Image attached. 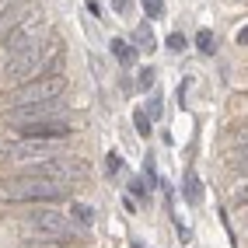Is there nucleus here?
<instances>
[{"instance_id": "6ab92c4d", "label": "nucleus", "mask_w": 248, "mask_h": 248, "mask_svg": "<svg viewBox=\"0 0 248 248\" xmlns=\"http://www.w3.org/2000/svg\"><path fill=\"white\" fill-rule=\"evenodd\" d=\"M88 11L94 14V18H105V14H102V4H98V0H88Z\"/></svg>"}, {"instance_id": "9d476101", "label": "nucleus", "mask_w": 248, "mask_h": 248, "mask_svg": "<svg viewBox=\"0 0 248 248\" xmlns=\"http://www.w3.org/2000/svg\"><path fill=\"white\" fill-rule=\"evenodd\" d=\"M70 217H74V224H77L80 231L94 227V210H91V206H84V203H74V206H70Z\"/></svg>"}, {"instance_id": "412c9836", "label": "nucleus", "mask_w": 248, "mask_h": 248, "mask_svg": "<svg viewBox=\"0 0 248 248\" xmlns=\"http://www.w3.org/2000/svg\"><path fill=\"white\" fill-rule=\"evenodd\" d=\"M238 46H248V25H245V28L238 31Z\"/></svg>"}, {"instance_id": "f03ea898", "label": "nucleus", "mask_w": 248, "mask_h": 248, "mask_svg": "<svg viewBox=\"0 0 248 248\" xmlns=\"http://www.w3.org/2000/svg\"><path fill=\"white\" fill-rule=\"evenodd\" d=\"M4 192L14 203H35V206L39 203H63L70 196L67 186H60V182L46 178V175H31V171H21L18 178L4 182Z\"/></svg>"}, {"instance_id": "6e6552de", "label": "nucleus", "mask_w": 248, "mask_h": 248, "mask_svg": "<svg viewBox=\"0 0 248 248\" xmlns=\"http://www.w3.org/2000/svg\"><path fill=\"white\" fill-rule=\"evenodd\" d=\"M21 137H42V140H67L74 126L67 115H53V119H35V123H18Z\"/></svg>"}, {"instance_id": "dca6fc26", "label": "nucleus", "mask_w": 248, "mask_h": 248, "mask_svg": "<svg viewBox=\"0 0 248 248\" xmlns=\"http://www.w3.org/2000/svg\"><path fill=\"white\" fill-rule=\"evenodd\" d=\"M168 49H171V53H182V49H186V35H182V31H171V35H168Z\"/></svg>"}, {"instance_id": "7ed1b4c3", "label": "nucleus", "mask_w": 248, "mask_h": 248, "mask_svg": "<svg viewBox=\"0 0 248 248\" xmlns=\"http://www.w3.org/2000/svg\"><path fill=\"white\" fill-rule=\"evenodd\" d=\"M63 154V140H42V137H14L7 143H0V161L7 164H21V168H31V164H42L49 157Z\"/></svg>"}, {"instance_id": "f257e3e1", "label": "nucleus", "mask_w": 248, "mask_h": 248, "mask_svg": "<svg viewBox=\"0 0 248 248\" xmlns=\"http://www.w3.org/2000/svg\"><path fill=\"white\" fill-rule=\"evenodd\" d=\"M56 60H60V46L56 39H42L35 46H28L21 49V53H11V60L4 63V80L7 84H28V80H35L42 74H49L56 67Z\"/></svg>"}, {"instance_id": "20e7f679", "label": "nucleus", "mask_w": 248, "mask_h": 248, "mask_svg": "<svg viewBox=\"0 0 248 248\" xmlns=\"http://www.w3.org/2000/svg\"><path fill=\"white\" fill-rule=\"evenodd\" d=\"M42 39H49V21H46V14H42V11H25V14H18V18L7 25L0 46H4L7 53H21V49L35 46V42H42Z\"/></svg>"}, {"instance_id": "9b49d317", "label": "nucleus", "mask_w": 248, "mask_h": 248, "mask_svg": "<svg viewBox=\"0 0 248 248\" xmlns=\"http://www.w3.org/2000/svg\"><path fill=\"white\" fill-rule=\"evenodd\" d=\"M133 46H137V49H154V46H157V42H154V31L147 28V25H140V28L133 31Z\"/></svg>"}, {"instance_id": "ddd939ff", "label": "nucleus", "mask_w": 248, "mask_h": 248, "mask_svg": "<svg viewBox=\"0 0 248 248\" xmlns=\"http://www.w3.org/2000/svg\"><path fill=\"white\" fill-rule=\"evenodd\" d=\"M196 49H200V53H206V56L217 49V46H213V31H210V28H203L200 35H196Z\"/></svg>"}, {"instance_id": "a211bd4d", "label": "nucleus", "mask_w": 248, "mask_h": 248, "mask_svg": "<svg viewBox=\"0 0 248 248\" xmlns=\"http://www.w3.org/2000/svg\"><path fill=\"white\" fill-rule=\"evenodd\" d=\"M147 115H151V119H157V115H161V98H157V94H151V102H147Z\"/></svg>"}, {"instance_id": "f8f14e48", "label": "nucleus", "mask_w": 248, "mask_h": 248, "mask_svg": "<svg viewBox=\"0 0 248 248\" xmlns=\"http://www.w3.org/2000/svg\"><path fill=\"white\" fill-rule=\"evenodd\" d=\"M151 123H154V119L147 115V108H137V112H133V126H137L140 137H151Z\"/></svg>"}, {"instance_id": "0eeeda50", "label": "nucleus", "mask_w": 248, "mask_h": 248, "mask_svg": "<svg viewBox=\"0 0 248 248\" xmlns=\"http://www.w3.org/2000/svg\"><path fill=\"white\" fill-rule=\"evenodd\" d=\"M67 98H46V102H25L11 105V123H35V119H53V115H67Z\"/></svg>"}, {"instance_id": "2eb2a0df", "label": "nucleus", "mask_w": 248, "mask_h": 248, "mask_svg": "<svg viewBox=\"0 0 248 248\" xmlns=\"http://www.w3.org/2000/svg\"><path fill=\"white\" fill-rule=\"evenodd\" d=\"M143 11L151 14V18H161L164 14V0H143Z\"/></svg>"}, {"instance_id": "4468645a", "label": "nucleus", "mask_w": 248, "mask_h": 248, "mask_svg": "<svg viewBox=\"0 0 248 248\" xmlns=\"http://www.w3.org/2000/svg\"><path fill=\"white\" fill-rule=\"evenodd\" d=\"M186 200H189V203H200V182H196L192 171H189V178H186Z\"/></svg>"}, {"instance_id": "1a4fd4ad", "label": "nucleus", "mask_w": 248, "mask_h": 248, "mask_svg": "<svg viewBox=\"0 0 248 248\" xmlns=\"http://www.w3.org/2000/svg\"><path fill=\"white\" fill-rule=\"evenodd\" d=\"M112 56L119 60L123 67H133V63H137V46H129L123 39H112Z\"/></svg>"}, {"instance_id": "39448f33", "label": "nucleus", "mask_w": 248, "mask_h": 248, "mask_svg": "<svg viewBox=\"0 0 248 248\" xmlns=\"http://www.w3.org/2000/svg\"><path fill=\"white\" fill-rule=\"evenodd\" d=\"M28 227H31V234H39L42 241H77L80 234V227L74 224L70 213H63V210H49V206H39V210H31L28 213Z\"/></svg>"}, {"instance_id": "f3484780", "label": "nucleus", "mask_w": 248, "mask_h": 248, "mask_svg": "<svg viewBox=\"0 0 248 248\" xmlns=\"http://www.w3.org/2000/svg\"><path fill=\"white\" fill-rule=\"evenodd\" d=\"M140 88H143V91H151V88H154V67H147V70L140 74Z\"/></svg>"}, {"instance_id": "423d86ee", "label": "nucleus", "mask_w": 248, "mask_h": 248, "mask_svg": "<svg viewBox=\"0 0 248 248\" xmlns=\"http://www.w3.org/2000/svg\"><path fill=\"white\" fill-rule=\"evenodd\" d=\"M70 88V80L67 74H56V70H49L35 80H28V84H18L11 94V105H25V102H46V98H63Z\"/></svg>"}, {"instance_id": "aec40b11", "label": "nucleus", "mask_w": 248, "mask_h": 248, "mask_svg": "<svg viewBox=\"0 0 248 248\" xmlns=\"http://www.w3.org/2000/svg\"><path fill=\"white\" fill-rule=\"evenodd\" d=\"M7 14H11V0H0V21H4Z\"/></svg>"}]
</instances>
